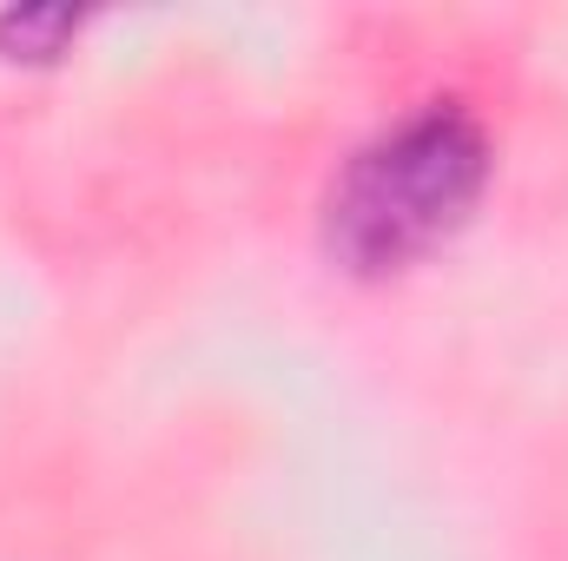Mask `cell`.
Masks as SVG:
<instances>
[{"mask_svg": "<svg viewBox=\"0 0 568 561\" xmlns=\"http://www.w3.org/2000/svg\"><path fill=\"white\" fill-rule=\"evenodd\" d=\"M489 185V133L463 100H424L364 140L324 192V258L351 278H397L463 232Z\"/></svg>", "mask_w": 568, "mask_h": 561, "instance_id": "obj_1", "label": "cell"}, {"mask_svg": "<svg viewBox=\"0 0 568 561\" xmlns=\"http://www.w3.org/2000/svg\"><path fill=\"white\" fill-rule=\"evenodd\" d=\"M87 13L73 7H7L0 13V53L7 60H60Z\"/></svg>", "mask_w": 568, "mask_h": 561, "instance_id": "obj_2", "label": "cell"}]
</instances>
